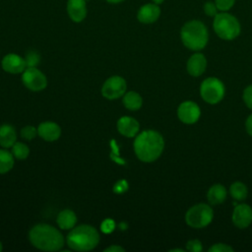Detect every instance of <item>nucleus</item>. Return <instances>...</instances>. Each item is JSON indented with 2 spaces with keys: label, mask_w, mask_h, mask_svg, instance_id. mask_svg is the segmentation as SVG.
<instances>
[{
  "label": "nucleus",
  "mask_w": 252,
  "mask_h": 252,
  "mask_svg": "<svg viewBox=\"0 0 252 252\" xmlns=\"http://www.w3.org/2000/svg\"><path fill=\"white\" fill-rule=\"evenodd\" d=\"M136 157L144 162H153L159 158L164 148L160 133L156 130H145L136 136L134 141Z\"/></svg>",
  "instance_id": "nucleus-1"
},
{
  "label": "nucleus",
  "mask_w": 252,
  "mask_h": 252,
  "mask_svg": "<svg viewBox=\"0 0 252 252\" xmlns=\"http://www.w3.org/2000/svg\"><path fill=\"white\" fill-rule=\"evenodd\" d=\"M29 239L35 248L43 251H58L64 246L62 233L47 223L33 225L29 232Z\"/></svg>",
  "instance_id": "nucleus-2"
},
{
  "label": "nucleus",
  "mask_w": 252,
  "mask_h": 252,
  "mask_svg": "<svg viewBox=\"0 0 252 252\" xmlns=\"http://www.w3.org/2000/svg\"><path fill=\"white\" fill-rule=\"evenodd\" d=\"M99 242L98 231L92 225L81 224L73 227L67 235L68 246L75 251H90Z\"/></svg>",
  "instance_id": "nucleus-3"
},
{
  "label": "nucleus",
  "mask_w": 252,
  "mask_h": 252,
  "mask_svg": "<svg viewBox=\"0 0 252 252\" xmlns=\"http://www.w3.org/2000/svg\"><path fill=\"white\" fill-rule=\"evenodd\" d=\"M180 36L183 44L194 51L203 49L209 39L206 26L198 20L187 22L181 29Z\"/></svg>",
  "instance_id": "nucleus-4"
},
{
  "label": "nucleus",
  "mask_w": 252,
  "mask_h": 252,
  "mask_svg": "<svg viewBox=\"0 0 252 252\" xmlns=\"http://www.w3.org/2000/svg\"><path fill=\"white\" fill-rule=\"evenodd\" d=\"M213 27L218 36L224 40H232L240 33V24L237 19L225 12L215 16Z\"/></svg>",
  "instance_id": "nucleus-5"
},
{
  "label": "nucleus",
  "mask_w": 252,
  "mask_h": 252,
  "mask_svg": "<svg viewBox=\"0 0 252 252\" xmlns=\"http://www.w3.org/2000/svg\"><path fill=\"white\" fill-rule=\"evenodd\" d=\"M213 218L214 212L211 206L201 203L194 205L186 212L185 221L193 228H202L210 224Z\"/></svg>",
  "instance_id": "nucleus-6"
},
{
  "label": "nucleus",
  "mask_w": 252,
  "mask_h": 252,
  "mask_svg": "<svg viewBox=\"0 0 252 252\" xmlns=\"http://www.w3.org/2000/svg\"><path fill=\"white\" fill-rule=\"evenodd\" d=\"M225 88L223 83L216 77L205 79L200 86V94L209 104L219 103L224 96Z\"/></svg>",
  "instance_id": "nucleus-7"
},
{
  "label": "nucleus",
  "mask_w": 252,
  "mask_h": 252,
  "mask_svg": "<svg viewBox=\"0 0 252 252\" xmlns=\"http://www.w3.org/2000/svg\"><path fill=\"white\" fill-rule=\"evenodd\" d=\"M22 81L26 88L33 92H39L46 88L47 79L36 67H27L23 72Z\"/></svg>",
  "instance_id": "nucleus-8"
},
{
  "label": "nucleus",
  "mask_w": 252,
  "mask_h": 252,
  "mask_svg": "<svg viewBox=\"0 0 252 252\" xmlns=\"http://www.w3.org/2000/svg\"><path fill=\"white\" fill-rule=\"evenodd\" d=\"M127 84L124 78L120 76L109 77L102 85L101 94L107 99H116L126 93Z\"/></svg>",
  "instance_id": "nucleus-9"
},
{
  "label": "nucleus",
  "mask_w": 252,
  "mask_h": 252,
  "mask_svg": "<svg viewBox=\"0 0 252 252\" xmlns=\"http://www.w3.org/2000/svg\"><path fill=\"white\" fill-rule=\"evenodd\" d=\"M201 110L199 105L192 100L181 102L177 108V116L185 124H194L199 120Z\"/></svg>",
  "instance_id": "nucleus-10"
},
{
  "label": "nucleus",
  "mask_w": 252,
  "mask_h": 252,
  "mask_svg": "<svg viewBox=\"0 0 252 252\" xmlns=\"http://www.w3.org/2000/svg\"><path fill=\"white\" fill-rule=\"evenodd\" d=\"M232 221L238 228H246L252 222V209L246 204L235 206L232 213Z\"/></svg>",
  "instance_id": "nucleus-11"
},
{
  "label": "nucleus",
  "mask_w": 252,
  "mask_h": 252,
  "mask_svg": "<svg viewBox=\"0 0 252 252\" xmlns=\"http://www.w3.org/2000/svg\"><path fill=\"white\" fill-rule=\"evenodd\" d=\"M2 68L4 71L10 74H20L23 73L26 68L27 64L25 61V58L21 57L18 54L15 53H9L4 56L2 59Z\"/></svg>",
  "instance_id": "nucleus-12"
},
{
  "label": "nucleus",
  "mask_w": 252,
  "mask_h": 252,
  "mask_svg": "<svg viewBox=\"0 0 252 252\" xmlns=\"http://www.w3.org/2000/svg\"><path fill=\"white\" fill-rule=\"evenodd\" d=\"M140 129L139 122L131 116H122L117 121L118 132L127 138L137 136Z\"/></svg>",
  "instance_id": "nucleus-13"
},
{
  "label": "nucleus",
  "mask_w": 252,
  "mask_h": 252,
  "mask_svg": "<svg viewBox=\"0 0 252 252\" xmlns=\"http://www.w3.org/2000/svg\"><path fill=\"white\" fill-rule=\"evenodd\" d=\"M67 13L75 23H81L87 16L86 0H68Z\"/></svg>",
  "instance_id": "nucleus-14"
},
{
  "label": "nucleus",
  "mask_w": 252,
  "mask_h": 252,
  "mask_svg": "<svg viewBox=\"0 0 252 252\" xmlns=\"http://www.w3.org/2000/svg\"><path fill=\"white\" fill-rule=\"evenodd\" d=\"M37 135L47 142L56 141L61 135L60 126L52 121H45L38 125Z\"/></svg>",
  "instance_id": "nucleus-15"
},
{
  "label": "nucleus",
  "mask_w": 252,
  "mask_h": 252,
  "mask_svg": "<svg viewBox=\"0 0 252 252\" xmlns=\"http://www.w3.org/2000/svg\"><path fill=\"white\" fill-rule=\"evenodd\" d=\"M159 15L160 9L158 6V4L148 3L139 9L137 13V18L139 22L143 24H152L158 19Z\"/></svg>",
  "instance_id": "nucleus-16"
},
{
  "label": "nucleus",
  "mask_w": 252,
  "mask_h": 252,
  "mask_svg": "<svg viewBox=\"0 0 252 252\" xmlns=\"http://www.w3.org/2000/svg\"><path fill=\"white\" fill-rule=\"evenodd\" d=\"M186 68L188 74L193 77H199L207 68V59L202 53H195L188 59Z\"/></svg>",
  "instance_id": "nucleus-17"
},
{
  "label": "nucleus",
  "mask_w": 252,
  "mask_h": 252,
  "mask_svg": "<svg viewBox=\"0 0 252 252\" xmlns=\"http://www.w3.org/2000/svg\"><path fill=\"white\" fill-rule=\"evenodd\" d=\"M17 142V132L10 124L0 126V145L3 148H12Z\"/></svg>",
  "instance_id": "nucleus-18"
},
{
  "label": "nucleus",
  "mask_w": 252,
  "mask_h": 252,
  "mask_svg": "<svg viewBox=\"0 0 252 252\" xmlns=\"http://www.w3.org/2000/svg\"><path fill=\"white\" fill-rule=\"evenodd\" d=\"M56 221L61 229H72L77 222V216L72 210L65 209L58 214Z\"/></svg>",
  "instance_id": "nucleus-19"
},
{
  "label": "nucleus",
  "mask_w": 252,
  "mask_h": 252,
  "mask_svg": "<svg viewBox=\"0 0 252 252\" xmlns=\"http://www.w3.org/2000/svg\"><path fill=\"white\" fill-rule=\"evenodd\" d=\"M226 194H227V192L223 185L214 184L213 186L210 187L208 194H207V198H208L209 203L211 205L215 206V205L221 204L225 200Z\"/></svg>",
  "instance_id": "nucleus-20"
},
{
  "label": "nucleus",
  "mask_w": 252,
  "mask_h": 252,
  "mask_svg": "<svg viewBox=\"0 0 252 252\" xmlns=\"http://www.w3.org/2000/svg\"><path fill=\"white\" fill-rule=\"evenodd\" d=\"M123 104L124 106L132 111L138 110L142 107L143 104V98L142 96L134 91L125 93L123 95Z\"/></svg>",
  "instance_id": "nucleus-21"
},
{
  "label": "nucleus",
  "mask_w": 252,
  "mask_h": 252,
  "mask_svg": "<svg viewBox=\"0 0 252 252\" xmlns=\"http://www.w3.org/2000/svg\"><path fill=\"white\" fill-rule=\"evenodd\" d=\"M14 156L7 150H0V174L7 173L13 168Z\"/></svg>",
  "instance_id": "nucleus-22"
},
{
  "label": "nucleus",
  "mask_w": 252,
  "mask_h": 252,
  "mask_svg": "<svg viewBox=\"0 0 252 252\" xmlns=\"http://www.w3.org/2000/svg\"><path fill=\"white\" fill-rule=\"evenodd\" d=\"M229 193L234 200L242 201L247 197L248 189L244 183L240 181H235L230 185Z\"/></svg>",
  "instance_id": "nucleus-23"
},
{
  "label": "nucleus",
  "mask_w": 252,
  "mask_h": 252,
  "mask_svg": "<svg viewBox=\"0 0 252 252\" xmlns=\"http://www.w3.org/2000/svg\"><path fill=\"white\" fill-rule=\"evenodd\" d=\"M12 154L17 159H26L30 154V149L26 144L16 142L12 146Z\"/></svg>",
  "instance_id": "nucleus-24"
},
{
  "label": "nucleus",
  "mask_w": 252,
  "mask_h": 252,
  "mask_svg": "<svg viewBox=\"0 0 252 252\" xmlns=\"http://www.w3.org/2000/svg\"><path fill=\"white\" fill-rule=\"evenodd\" d=\"M25 61L27 64V67H36L40 62V55L37 51L31 50L26 53Z\"/></svg>",
  "instance_id": "nucleus-25"
},
{
  "label": "nucleus",
  "mask_w": 252,
  "mask_h": 252,
  "mask_svg": "<svg viewBox=\"0 0 252 252\" xmlns=\"http://www.w3.org/2000/svg\"><path fill=\"white\" fill-rule=\"evenodd\" d=\"M37 135V129L32 125H27L21 130V137L27 141H31Z\"/></svg>",
  "instance_id": "nucleus-26"
},
{
  "label": "nucleus",
  "mask_w": 252,
  "mask_h": 252,
  "mask_svg": "<svg viewBox=\"0 0 252 252\" xmlns=\"http://www.w3.org/2000/svg\"><path fill=\"white\" fill-rule=\"evenodd\" d=\"M115 229V222L112 219H105L100 224V230L103 233H110Z\"/></svg>",
  "instance_id": "nucleus-27"
},
{
  "label": "nucleus",
  "mask_w": 252,
  "mask_h": 252,
  "mask_svg": "<svg viewBox=\"0 0 252 252\" xmlns=\"http://www.w3.org/2000/svg\"><path fill=\"white\" fill-rule=\"evenodd\" d=\"M186 249L191 252H201L203 250V246L200 240L191 239L186 243Z\"/></svg>",
  "instance_id": "nucleus-28"
},
{
  "label": "nucleus",
  "mask_w": 252,
  "mask_h": 252,
  "mask_svg": "<svg viewBox=\"0 0 252 252\" xmlns=\"http://www.w3.org/2000/svg\"><path fill=\"white\" fill-rule=\"evenodd\" d=\"M233 248L225 243H216L210 247L209 252H232Z\"/></svg>",
  "instance_id": "nucleus-29"
},
{
  "label": "nucleus",
  "mask_w": 252,
  "mask_h": 252,
  "mask_svg": "<svg viewBox=\"0 0 252 252\" xmlns=\"http://www.w3.org/2000/svg\"><path fill=\"white\" fill-rule=\"evenodd\" d=\"M234 2H235V0H215V3L217 5L218 9L220 11L229 10L233 6Z\"/></svg>",
  "instance_id": "nucleus-30"
},
{
  "label": "nucleus",
  "mask_w": 252,
  "mask_h": 252,
  "mask_svg": "<svg viewBox=\"0 0 252 252\" xmlns=\"http://www.w3.org/2000/svg\"><path fill=\"white\" fill-rule=\"evenodd\" d=\"M243 101L250 109H252V85L246 87L243 91Z\"/></svg>",
  "instance_id": "nucleus-31"
},
{
  "label": "nucleus",
  "mask_w": 252,
  "mask_h": 252,
  "mask_svg": "<svg viewBox=\"0 0 252 252\" xmlns=\"http://www.w3.org/2000/svg\"><path fill=\"white\" fill-rule=\"evenodd\" d=\"M128 189V183L125 179H121L118 180L114 185H113V192L117 193V194H121L126 192Z\"/></svg>",
  "instance_id": "nucleus-32"
},
{
  "label": "nucleus",
  "mask_w": 252,
  "mask_h": 252,
  "mask_svg": "<svg viewBox=\"0 0 252 252\" xmlns=\"http://www.w3.org/2000/svg\"><path fill=\"white\" fill-rule=\"evenodd\" d=\"M218 7L216 5V3L213 2H207L204 4V11L205 13L210 16V17H215L218 14Z\"/></svg>",
  "instance_id": "nucleus-33"
},
{
  "label": "nucleus",
  "mask_w": 252,
  "mask_h": 252,
  "mask_svg": "<svg viewBox=\"0 0 252 252\" xmlns=\"http://www.w3.org/2000/svg\"><path fill=\"white\" fill-rule=\"evenodd\" d=\"M245 128L247 133L252 136V113L247 117L246 122H245Z\"/></svg>",
  "instance_id": "nucleus-34"
},
{
  "label": "nucleus",
  "mask_w": 252,
  "mask_h": 252,
  "mask_svg": "<svg viewBox=\"0 0 252 252\" xmlns=\"http://www.w3.org/2000/svg\"><path fill=\"white\" fill-rule=\"evenodd\" d=\"M104 251L105 252H123V251H125V249L119 245H111V246L105 248Z\"/></svg>",
  "instance_id": "nucleus-35"
},
{
  "label": "nucleus",
  "mask_w": 252,
  "mask_h": 252,
  "mask_svg": "<svg viewBox=\"0 0 252 252\" xmlns=\"http://www.w3.org/2000/svg\"><path fill=\"white\" fill-rule=\"evenodd\" d=\"M108 3H111V4H117V3H120L124 0H106Z\"/></svg>",
  "instance_id": "nucleus-36"
},
{
  "label": "nucleus",
  "mask_w": 252,
  "mask_h": 252,
  "mask_svg": "<svg viewBox=\"0 0 252 252\" xmlns=\"http://www.w3.org/2000/svg\"><path fill=\"white\" fill-rule=\"evenodd\" d=\"M119 227L122 229V227H124V229H126L127 228V224L125 223V222H120L119 223Z\"/></svg>",
  "instance_id": "nucleus-37"
},
{
  "label": "nucleus",
  "mask_w": 252,
  "mask_h": 252,
  "mask_svg": "<svg viewBox=\"0 0 252 252\" xmlns=\"http://www.w3.org/2000/svg\"><path fill=\"white\" fill-rule=\"evenodd\" d=\"M153 2H154L155 4H158H158H161V3L163 2V0H153Z\"/></svg>",
  "instance_id": "nucleus-38"
},
{
  "label": "nucleus",
  "mask_w": 252,
  "mask_h": 252,
  "mask_svg": "<svg viewBox=\"0 0 252 252\" xmlns=\"http://www.w3.org/2000/svg\"><path fill=\"white\" fill-rule=\"evenodd\" d=\"M170 252H173V251H179V252H183V250L182 249H171V250H169Z\"/></svg>",
  "instance_id": "nucleus-39"
},
{
  "label": "nucleus",
  "mask_w": 252,
  "mask_h": 252,
  "mask_svg": "<svg viewBox=\"0 0 252 252\" xmlns=\"http://www.w3.org/2000/svg\"><path fill=\"white\" fill-rule=\"evenodd\" d=\"M2 248H3V247H2V243H1V241H0V251L2 250Z\"/></svg>",
  "instance_id": "nucleus-40"
}]
</instances>
